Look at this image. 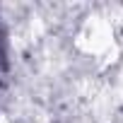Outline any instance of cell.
Instances as JSON below:
<instances>
[{"instance_id":"obj_1","label":"cell","mask_w":123,"mask_h":123,"mask_svg":"<svg viewBox=\"0 0 123 123\" xmlns=\"http://www.w3.org/2000/svg\"><path fill=\"white\" fill-rule=\"evenodd\" d=\"M0 123H10V121H7V118H5V116H0Z\"/></svg>"}]
</instances>
